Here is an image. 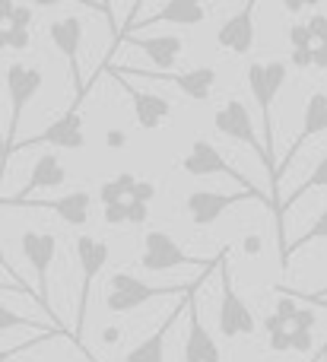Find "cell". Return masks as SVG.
I'll return each instance as SVG.
<instances>
[{
    "label": "cell",
    "mask_w": 327,
    "mask_h": 362,
    "mask_svg": "<svg viewBox=\"0 0 327 362\" xmlns=\"http://www.w3.org/2000/svg\"><path fill=\"white\" fill-rule=\"evenodd\" d=\"M29 23H32V6L13 4V13H10V19H6V25H13V29H29Z\"/></svg>",
    "instance_id": "obj_34"
},
{
    "label": "cell",
    "mask_w": 327,
    "mask_h": 362,
    "mask_svg": "<svg viewBox=\"0 0 327 362\" xmlns=\"http://www.w3.org/2000/svg\"><path fill=\"white\" fill-rule=\"evenodd\" d=\"M273 293L277 296H283V299H292V302H309V305H321L324 308V293H302V289H292V286H283V283H277L273 286Z\"/></svg>",
    "instance_id": "obj_29"
},
{
    "label": "cell",
    "mask_w": 327,
    "mask_h": 362,
    "mask_svg": "<svg viewBox=\"0 0 327 362\" xmlns=\"http://www.w3.org/2000/svg\"><path fill=\"white\" fill-rule=\"evenodd\" d=\"M0 293H19V296H29L32 302H38V293L29 286V283H13V280H0Z\"/></svg>",
    "instance_id": "obj_36"
},
{
    "label": "cell",
    "mask_w": 327,
    "mask_h": 362,
    "mask_svg": "<svg viewBox=\"0 0 327 362\" xmlns=\"http://www.w3.org/2000/svg\"><path fill=\"white\" fill-rule=\"evenodd\" d=\"M64 181H67V169H64V163L57 159V153H42V156L32 163V172H29L25 187L19 194H13V197H0V206H19V204H25L35 191L61 187Z\"/></svg>",
    "instance_id": "obj_15"
},
{
    "label": "cell",
    "mask_w": 327,
    "mask_h": 362,
    "mask_svg": "<svg viewBox=\"0 0 327 362\" xmlns=\"http://www.w3.org/2000/svg\"><path fill=\"white\" fill-rule=\"evenodd\" d=\"M305 32H309V38L315 45H324V38H327V19H324V13H315V16L305 23Z\"/></svg>",
    "instance_id": "obj_30"
},
{
    "label": "cell",
    "mask_w": 327,
    "mask_h": 362,
    "mask_svg": "<svg viewBox=\"0 0 327 362\" xmlns=\"http://www.w3.org/2000/svg\"><path fill=\"white\" fill-rule=\"evenodd\" d=\"M264 331H267V344H270L273 353H290V331H286V325H280L273 315H267Z\"/></svg>",
    "instance_id": "obj_28"
},
{
    "label": "cell",
    "mask_w": 327,
    "mask_h": 362,
    "mask_svg": "<svg viewBox=\"0 0 327 362\" xmlns=\"http://www.w3.org/2000/svg\"><path fill=\"white\" fill-rule=\"evenodd\" d=\"M54 337H67V340H73V334H70V331H44V334H35V337H32V340H25V344L4 346V350H0V362H13V359H19V356H23V353L35 350V346L48 344V340H54Z\"/></svg>",
    "instance_id": "obj_26"
},
{
    "label": "cell",
    "mask_w": 327,
    "mask_h": 362,
    "mask_svg": "<svg viewBox=\"0 0 327 362\" xmlns=\"http://www.w3.org/2000/svg\"><path fill=\"white\" fill-rule=\"evenodd\" d=\"M124 144H127V134L118 131V127H112V131L105 134V146H112V150H121Z\"/></svg>",
    "instance_id": "obj_39"
},
{
    "label": "cell",
    "mask_w": 327,
    "mask_h": 362,
    "mask_svg": "<svg viewBox=\"0 0 327 362\" xmlns=\"http://www.w3.org/2000/svg\"><path fill=\"white\" fill-rule=\"evenodd\" d=\"M0 270H4V274H6V276H10V280H13V283H25V280H23V276H19V270H16V267H13V264H10V261H6V251H4V245H0Z\"/></svg>",
    "instance_id": "obj_38"
},
{
    "label": "cell",
    "mask_w": 327,
    "mask_h": 362,
    "mask_svg": "<svg viewBox=\"0 0 327 362\" xmlns=\"http://www.w3.org/2000/svg\"><path fill=\"white\" fill-rule=\"evenodd\" d=\"M44 86V74L29 64H10L6 67V93H10V127L4 137V156H0V185L6 178V165H10V150L16 146V131L23 121L29 102L38 95V89Z\"/></svg>",
    "instance_id": "obj_2"
},
{
    "label": "cell",
    "mask_w": 327,
    "mask_h": 362,
    "mask_svg": "<svg viewBox=\"0 0 327 362\" xmlns=\"http://www.w3.org/2000/svg\"><path fill=\"white\" fill-rule=\"evenodd\" d=\"M311 362H324V346H321V356H315V359H311Z\"/></svg>",
    "instance_id": "obj_44"
},
{
    "label": "cell",
    "mask_w": 327,
    "mask_h": 362,
    "mask_svg": "<svg viewBox=\"0 0 327 362\" xmlns=\"http://www.w3.org/2000/svg\"><path fill=\"white\" fill-rule=\"evenodd\" d=\"M216 45L229 48L232 54H248L254 45V4H248L245 10H239L235 16H229L216 32Z\"/></svg>",
    "instance_id": "obj_20"
},
{
    "label": "cell",
    "mask_w": 327,
    "mask_h": 362,
    "mask_svg": "<svg viewBox=\"0 0 327 362\" xmlns=\"http://www.w3.org/2000/svg\"><path fill=\"white\" fill-rule=\"evenodd\" d=\"M133 185H137V175H131V172H121V175H112V178L105 181V185L99 187V200H102V206L124 204V200L131 197Z\"/></svg>",
    "instance_id": "obj_24"
},
{
    "label": "cell",
    "mask_w": 327,
    "mask_h": 362,
    "mask_svg": "<svg viewBox=\"0 0 327 362\" xmlns=\"http://www.w3.org/2000/svg\"><path fill=\"white\" fill-rule=\"evenodd\" d=\"M213 261H203V257H197V255H188L165 229H150L143 235L140 267L150 270V274H162V270H175V267H201L203 270V267H213Z\"/></svg>",
    "instance_id": "obj_7"
},
{
    "label": "cell",
    "mask_w": 327,
    "mask_h": 362,
    "mask_svg": "<svg viewBox=\"0 0 327 362\" xmlns=\"http://www.w3.org/2000/svg\"><path fill=\"white\" fill-rule=\"evenodd\" d=\"M112 76H143V80H159V83H172V86L182 89V95L194 102H207L210 93L216 86V70L213 67H194L184 70V74H150V70H133V67H112Z\"/></svg>",
    "instance_id": "obj_13"
},
{
    "label": "cell",
    "mask_w": 327,
    "mask_h": 362,
    "mask_svg": "<svg viewBox=\"0 0 327 362\" xmlns=\"http://www.w3.org/2000/svg\"><path fill=\"white\" fill-rule=\"evenodd\" d=\"M324 127H327V95H324V89H318V93H311L309 102H305L302 134L292 140L290 150H286V156L277 163V187H280V178H283V172L290 169L292 163H296V156H299V150H302V144H309V140H315V137H324Z\"/></svg>",
    "instance_id": "obj_14"
},
{
    "label": "cell",
    "mask_w": 327,
    "mask_h": 362,
    "mask_svg": "<svg viewBox=\"0 0 327 362\" xmlns=\"http://www.w3.org/2000/svg\"><path fill=\"white\" fill-rule=\"evenodd\" d=\"M0 156H4V102H0Z\"/></svg>",
    "instance_id": "obj_42"
},
{
    "label": "cell",
    "mask_w": 327,
    "mask_h": 362,
    "mask_svg": "<svg viewBox=\"0 0 327 362\" xmlns=\"http://www.w3.org/2000/svg\"><path fill=\"white\" fill-rule=\"evenodd\" d=\"M216 270V264L213 267H207V270H201V276H197L194 283H191V289H188V340H184V362H220V346H216V340H213V334L207 331V325H203V318H201V305H197V289L203 286V280H207L210 274Z\"/></svg>",
    "instance_id": "obj_10"
},
{
    "label": "cell",
    "mask_w": 327,
    "mask_h": 362,
    "mask_svg": "<svg viewBox=\"0 0 327 362\" xmlns=\"http://www.w3.org/2000/svg\"><path fill=\"white\" fill-rule=\"evenodd\" d=\"M324 181H327V159H324V153H321V159L315 163V169H311V175L305 178V185H299L296 191L290 194L286 200H280V206H277V238H280V257H283V251H286V213H290V206L296 204V200H302V194H309V191H315V187H321L324 191Z\"/></svg>",
    "instance_id": "obj_23"
},
{
    "label": "cell",
    "mask_w": 327,
    "mask_h": 362,
    "mask_svg": "<svg viewBox=\"0 0 327 362\" xmlns=\"http://www.w3.org/2000/svg\"><path fill=\"white\" fill-rule=\"evenodd\" d=\"M13 327H29V331H38V334H44V331H61V327H48V325H42V321H35V318H25V315L13 312L10 305H0V334H4V331H13Z\"/></svg>",
    "instance_id": "obj_27"
},
{
    "label": "cell",
    "mask_w": 327,
    "mask_h": 362,
    "mask_svg": "<svg viewBox=\"0 0 327 362\" xmlns=\"http://www.w3.org/2000/svg\"><path fill=\"white\" fill-rule=\"evenodd\" d=\"M121 337V331L118 327H105V334H102V340H105V344H114V340Z\"/></svg>",
    "instance_id": "obj_40"
},
{
    "label": "cell",
    "mask_w": 327,
    "mask_h": 362,
    "mask_svg": "<svg viewBox=\"0 0 327 362\" xmlns=\"http://www.w3.org/2000/svg\"><path fill=\"white\" fill-rule=\"evenodd\" d=\"M248 200V194H216V191H194L188 194L184 206H188V216L194 219V226H213L222 213H229L235 204Z\"/></svg>",
    "instance_id": "obj_18"
},
{
    "label": "cell",
    "mask_w": 327,
    "mask_h": 362,
    "mask_svg": "<svg viewBox=\"0 0 327 362\" xmlns=\"http://www.w3.org/2000/svg\"><path fill=\"white\" fill-rule=\"evenodd\" d=\"M213 124H216V131L220 134H226V137H232V140H239V144H245V146H251L254 153L261 156V163H264V169L270 172V210H277V197H273V175H277V169H273V163L267 159V153L261 150V140H258V134H254V124H251V115H248V108H245V102H239V99H229L226 105L220 108V112L213 115Z\"/></svg>",
    "instance_id": "obj_9"
},
{
    "label": "cell",
    "mask_w": 327,
    "mask_h": 362,
    "mask_svg": "<svg viewBox=\"0 0 327 362\" xmlns=\"http://www.w3.org/2000/svg\"><path fill=\"white\" fill-rule=\"evenodd\" d=\"M191 289V283H172V286H150V283L137 280L133 274L114 270L108 280V293H105V308L112 315H127L133 308L146 305L153 299H165V296H184Z\"/></svg>",
    "instance_id": "obj_3"
},
{
    "label": "cell",
    "mask_w": 327,
    "mask_h": 362,
    "mask_svg": "<svg viewBox=\"0 0 327 362\" xmlns=\"http://www.w3.org/2000/svg\"><path fill=\"white\" fill-rule=\"evenodd\" d=\"M114 83H121V86L127 89V95H131V102H133V118H137V124L143 127V131H156L162 121L172 118V102L165 99V95L143 93V89L131 86V83L121 80V76H114Z\"/></svg>",
    "instance_id": "obj_16"
},
{
    "label": "cell",
    "mask_w": 327,
    "mask_h": 362,
    "mask_svg": "<svg viewBox=\"0 0 327 362\" xmlns=\"http://www.w3.org/2000/svg\"><path fill=\"white\" fill-rule=\"evenodd\" d=\"M286 74H290L286 61H270V64H258V61H254L251 67H248V86H251L254 105H258V112H261V131H264V146H261V150L267 153V159L273 163V169H277V131H273V99H277L280 89H283ZM273 197H277V175H273ZM277 204H280V197H277ZM273 213H277V210H273Z\"/></svg>",
    "instance_id": "obj_1"
},
{
    "label": "cell",
    "mask_w": 327,
    "mask_h": 362,
    "mask_svg": "<svg viewBox=\"0 0 327 362\" xmlns=\"http://www.w3.org/2000/svg\"><path fill=\"white\" fill-rule=\"evenodd\" d=\"M184 302H188V293L182 296V305H178L175 312H172V315H165V318L159 321V327L150 334V337H146V340H140V344L133 346L131 353H127L124 362H165V340H169V334H172V327H175L178 315H182Z\"/></svg>",
    "instance_id": "obj_22"
},
{
    "label": "cell",
    "mask_w": 327,
    "mask_h": 362,
    "mask_svg": "<svg viewBox=\"0 0 327 362\" xmlns=\"http://www.w3.org/2000/svg\"><path fill=\"white\" fill-rule=\"evenodd\" d=\"M19 206H38V210H51L57 219H64L67 226H86L89 223V210H93V197L86 191H73L67 197L57 200H25Z\"/></svg>",
    "instance_id": "obj_21"
},
{
    "label": "cell",
    "mask_w": 327,
    "mask_h": 362,
    "mask_svg": "<svg viewBox=\"0 0 327 362\" xmlns=\"http://www.w3.org/2000/svg\"><path fill=\"white\" fill-rule=\"evenodd\" d=\"M23 255H25V261L32 264V270H35V283H38L35 293H38V305H42V312L51 318V327H61V331H67V327H64V321L54 315L51 293H48V270H51V264H54V255H57L54 232L25 229L23 232Z\"/></svg>",
    "instance_id": "obj_6"
},
{
    "label": "cell",
    "mask_w": 327,
    "mask_h": 362,
    "mask_svg": "<svg viewBox=\"0 0 327 362\" xmlns=\"http://www.w3.org/2000/svg\"><path fill=\"white\" fill-rule=\"evenodd\" d=\"M207 19V6L197 4V0H172V4L159 6L150 19H133L131 25H124L121 38L124 35H133V29L140 25H156V23H172V25H201Z\"/></svg>",
    "instance_id": "obj_17"
},
{
    "label": "cell",
    "mask_w": 327,
    "mask_h": 362,
    "mask_svg": "<svg viewBox=\"0 0 327 362\" xmlns=\"http://www.w3.org/2000/svg\"><path fill=\"white\" fill-rule=\"evenodd\" d=\"M153 197H156V185H153V181H140V178H137V185H133V191H131V197H127V200L150 206Z\"/></svg>",
    "instance_id": "obj_33"
},
{
    "label": "cell",
    "mask_w": 327,
    "mask_h": 362,
    "mask_svg": "<svg viewBox=\"0 0 327 362\" xmlns=\"http://www.w3.org/2000/svg\"><path fill=\"white\" fill-rule=\"evenodd\" d=\"M4 48H6V25L0 29V51H4Z\"/></svg>",
    "instance_id": "obj_43"
},
{
    "label": "cell",
    "mask_w": 327,
    "mask_h": 362,
    "mask_svg": "<svg viewBox=\"0 0 327 362\" xmlns=\"http://www.w3.org/2000/svg\"><path fill=\"white\" fill-rule=\"evenodd\" d=\"M324 226H327V216H324V210L315 216V223L309 226V232H305L302 238H296V242H290L286 245V251H283V257H280V267L283 270H290V261H292V255L296 251H302L309 242H315V238H324Z\"/></svg>",
    "instance_id": "obj_25"
},
{
    "label": "cell",
    "mask_w": 327,
    "mask_h": 362,
    "mask_svg": "<svg viewBox=\"0 0 327 362\" xmlns=\"http://www.w3.org/2000/svg\"><path fill=\"white\" fill-rule=\"evenodd\" d=\"M76 261H80V305H76V325H73V346L89 356V350L83 346V331H86V308H89V293H93V283L95 276L105 270L108 264V245L102 238H93V235H80L76 238ZM93 359V356H89Z\"/></svg>",
    "instance_id": "obj_4"
},
{
    "label": "cell",
    "mask_w": 327,
    "mask_h": 362,
    "mask_svg": "<svg viewBox=\"0 0 327 362\" xmlns=\"http://www.w3.org/2000/svg\"><path fill=\"white\" fill-rule=\"evenodd\" d=\"M124 204H127V200H124ZM124 204L105 206V223L108 226H121V223H124Z\"/></svg>",
    "instance_id": "obj_37"
},
{
    "label": "cell",
    "mask_w": 327,
    "mask_h": 362,
    "mask_svg": "<svg viewBox=\"0 0 327 362\" xmlns=\"http://www.w3.org/2000/svg\"><path fill=\"white\" fill-rule=\"evenodd\" d=\"M133 45V48H140L146 57H150L153 64L159 67V74H175V64H178V54H182L184 42L178 35H124L121 38V45Z\"/></svg>",
    "instance_id": "obj_19"
},
{
    "label": "cell",
    "mask_w": 327,
    "mask_h": 362,
    "mask_svg": "<svg viewBox=\"0 0 327 362\" xmlns=\"http://www.w3.org/2000/svg\"><path fill=\"white\" fill-rule=\"evenodd\" d=\"M182 169L188 172V175H194V178H210V175H226V178H232V181H239L242 187H245V194L248 197H258L261 204L270 210V200H267V194H261L258 187L251 185V178H245L235 165H229L226 159H222V153L216 150L210 140H194V146H191L188 153H184V159H182Z\"/></svg>",
    "instance_id": "obj_8"
},
{
    "label": "cell",
    "mask_w": 327,
    "mask_h": 362,
    "mask_svg": "<svg viewBox=\"0 0 327 362\" xmlns=\"http://www.w3.org/2000/svg\"><path fill=\"white\" fill-rule=\"evenodd\" d=\"M83 25L80 16H61L48 25V38L70 64V83H73V105H83L86 102V86H83V74H80V45H83Z\"/></svg>",
    "instance_id": "obj_11"
},
{
    "label": "cell",
    "mask_w": 327,
    "mask_h": 362,
    "mask_svg": "<svg viewBox=\"0 0 327 362\" xmlns=\"http://www.w3.org/2000/svg\"><path fill=\"white\" fill-rule=\"evenodd\" d=\"M83 105H70L67 112L61 115L57 121H51L42 134L29 140H19L16 146L10 150V159L13 153H23V150H32V146H54V150H83L86 146V134H83V115H80Z\"/></svg>",
    "instance_id": "obj_12"
},
{
    "label": "cell",
    "mask_w": 327,
    "mask_h": 362,
    "mask_svg": "<svg viewBox=\"0 0 327 362\" xmlns=\"http://www.w3.org/2000/svg\"><path fill=\"white\" fill-rule=\"evenodd\" d=\"M146 219H150V206L127 200V204H124V223H131V226H143Z\"/></svg>",
    "instance_id": "obj_32"
},
{
    "label": "cell",
    "mask_w": 327,
    "mask_h": 362,
    "mask_svg": "<svg viewBox=\"0 0 327 362\" xmlns=\"http://www.w3.org/2000/svg\"><path fill=\"white\" fill-rule=\"evenodd\" d=\"M258 248H261V238H258V235H251V238L245 242V251H251V255H254Z\"/></svg>",
    "instance_id": "obj_41"
},
{
    "label": "cell",
    "mask_w": 327,
    "mask_h": 362,
    "mask_svg": "<svg viewBox=\"0 0 327 362\" xmlns=\"http://www.w3.org/2000/svg\"><path fill=\"white\" fill-rule=\"evenodd\" d=\"M290 45H292V51H311V48H315V42L309 38L305 25H299V23L290 25Z\"/></svg>",
    "instance_id": "obj_31"
},
{
    "label": "cell",
    "mask_w": 327,
    "mask_h": 362,
    "mask_svg": "<svg viewBox=\"0 0 327 362\" xmlns=\"http://www.w3.org/2000/svg\"><path fill=\"white\" fill-rule=\"evenodd\" d=\"M6 48H16V51L29 48V29H13V25H6Z\"/></svg>",
    "instance_id": "obj_35"
},
{
    "label": "cell",
    "mask_w": 327,
    "mask_h": 362,
    "mask_svg": "<svg viewBox=\"0 0 327 362\" xmlns=\"http://www.w3.org/2000/svg\"><path fill=\"white\" fill-rule=\"evenodd\" d=\"M216 270H220V308H216V325L226 340H235L242 334H254V312L245 305L232 286V270H229V251L222 248L216 255Z\"/></svg>",
    "instance_id": "obj_5"
}]
</instances>
